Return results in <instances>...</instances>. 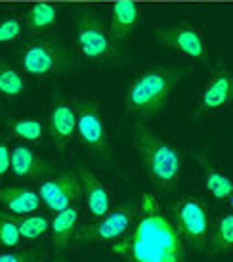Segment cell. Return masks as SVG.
<instances>
[{
    "instance_id": "6da1fadb",
    "label": "cell",
    "mask_w": 233,
    "mask_h": 262,
    "mask_svg": "<svg viewBox=\"0 0 233 262\" xmlns=\"http://www.w3.org/2000/svg\"><path fill=\"white\" fill-rule=\"evenodd\" d=\"M113 253L123 262H183L185 243L157 197L144 193L138 219L115 241Z\"/></svg>"
},
{
    "instance_id": "7a4b0ae2",
    "label": "cell",
    "mask_w": 233,
    "mask_h": 262,
    "mask_svg": "<svg viewBox=\"0 0 233 262\" xmlns=\"http://www.w3.org/2000/svg\"><path fill=\"white\" fill-rule=\"evenodd\" d=\"M185 69L147 67L130 82L123 100L124 111L134 117L149 119L168 103L174 88L183 80Z\"/></svg>"
},
{
    "instance_id": "3957f363",
    "label": "cell",
    "mask_w": 233,
    "mask_h": 262,
    "mask_svg": "<svg viewBox=\"0 0 233 262\" xmlns=\"http://www.w3.org/2000/svg\"><path fill=\"white\" fill-rule=\"evenodd\" d=\"M132 142L155 188L160 191L174 189L182 174V155L178 147L157 136L144 124L134 126Z\"/></svg>"
},
{
    "instance_id": "277c9868",
    "label": "cell",
    "mask_w": 233,
    "mask_h": 262,
    "mask_svg": "<svg viewBox=\"0 0 233 262\" xmlns=\"http://www.w3.org/2000/svg\"><path fill=\"white\" fill-rule=\"evenodd\" d=\"M75 52L92 66H105L115 56V40L109 27L94 8H80L73 25Z\"/></svg>"
},
{
    "instance_id": "5b68a950",
    "label": "cell",
    "mask_w": 233,
    "mask_h": 262,
    "mask_svg": "<svg viewBox=\"0 0 233 262\" xmlns=\"http://www.w3.org/2000/svg\"><path fill=\"white\" fill-rule=\"evenodd\" d=\"M172 222L190 249L199 251L208 243L212 232L211 209L201 197L183 195L172 209Z\"/></svg>"
},
{
    "instance_id": "8992f818",
    "label": "cell",
    "mask_w": 233,
    "mask_h": 262,
    "mask_svg": "<svg viewBox=\"0 0 233 262\" xmlns=\"http://www.w3.org/2000/svg\"><path fill=\"white\" fill-rule=\"evenodd\" d=\"M69 61L59 44L52 38H35L25 44L19 56V69L25 77L35 80H48L63 73Z\"/></svg>"
},
{
    "instance_id": "52a82bcc",
    "label": "cell",
    "mask_w": 233,
    "mask_h": 262,
    "mask_svg": "<svg viewBox=\"0 0 233 262\" xmlns=\"http://www.w3.org/2000/svg\"><path fill=\"white\" fill-rule=\"evenodd\" d=\"M139 214V205L136 199H128L116 209H111L105 216L94 220L92 224H84L77 228L75 237L77 241L86 243H107V241L121 239L130 230Z\"/></svg>"
},
{
    "instance_id": "ba28073f",
    "label": "cell",
    "mask_w": 233,
    "mask_h": 262,
    "mask_svg": "<svg viewBox=\"0 0 233 262\" xmlns=\"http://www.w3.org/2000/svg\"><path fill=\"white\" fill-rule=\"evenodd\" d=\"M233 110V73L220 61L212 67L193 107L195 117H216Z\"/></svg>"
},
{
    "instance_id": "9c48e42d",
    "label": "cell",
    "mask_w": 233,
    "mask_h": 262,
    "mask_svg": "<svg viewBox=\"0 0 233 262\" xmlns=\"http://www.w3.org/2000/svg\"><path fill=\"white\" fill-rule=\"evenodd\" d=\"M77 110V138L96 157H105L107 153V128L102 107L94 98L73 100Z\"/></svg>"
},
{
    "instance_id": "30bf717a",
    "label": "cell",
    "mask_w": 233,
    "mask_h": 262,
    "mask_svg": "<svg viewBox=\"0 0 233 262\" xmlns=\"http://www.w3.org/2000/svg\"><path fill=\"white\" fill-rule=\"evenodd\" d=\"M38 195L42 203L54 212H61L82 199V182L77 170H65L58 176L44 178L38 184Z\"/></svg>"
},
{
    "instance_id": "8fae6325",
    "label": "cell",
    "mask_w": 233,
    "mask_h": 262,
    "mask_svg": "<svg viewBox=\"0 0 233 262\" xmlns=\"http://www.w3.org/2000/svg\"><path fill=\"white\" fill-rule=\"evenodd\" d=\"M159 38L162 42L170 46L174 52H178L180 56L199 63L208 61V52H206V42L201 29L190 23H176L170 27H160L159 29Z\"/></svg>"
},
{
    "instance_id": "7c38bea8",
    "label": "cell",
    "mask_w": 233,
    "mask_h": 262,
    "mask_svg": "<svg viewBox=\"0 0 233 262\" xmlns=\"http://www.w3.org/2000/svg\"><path fill=\"white\" fill-rule=\"evenodd\" d=\"M48 132L58 149H67L77 140V110L75 103L54 96L48 110Z\"/></svg>"
},
{
    "instance_id": "4fadbf2b",
    "label": "cell",
    "mask_w": 233,
    "mask_h": 262,
    "mask_svg": "<svg viewBox=\"0 0 233 262\" xmlns=\"http://www.w3.org/2000/svg\"><path fill=\"white\" fill-rule=\"evenodd\" d=\"M77 172H79L80 182H82V197L86 199V209L90 212V216L94 220L105 216L113 205L109 186L103 182L92 168L82 165V163L77 165Z\"/></svg>"
},
{
    "instance_id": "5bb4252c",
    "label": "cell",
    "mask_w": 233,
    "mask_h": 262,
    "mask_svg": "<svg viewBox=\"0 0 233 262\" xmlns=\"http://www.w3.org/2000/svg\"><path fill=\"white\" fill-rule=\"evenodd\" d=\"M142 10L136 2H116L109 10V33L113 40H126L138 29Z\"/></svg>"
},
{
    "instance_id": "9a60e30c",
    "label": "cell",
    "mask_w": 233,
    "mask_h": 262,
    "mask_svg": "<svg viewBox=\"0 0 233 262\" xmlns=\"http://www.w3.org/2000/svg\"><path fill=\"white\" fill-rule=\"evenodd\" d=\"M10 170L17 178L33 180V178H40L46 172H50V165L44 163L33 147H29L27 144H19L12 147L10 151Z\"/></svg>"
},
{
    "instance_id": "2e32d148",
    "label": "cell",
    "mask_w": 233,
    "mask_h": 262,
    "mask_svg": "<svg viewBox=\"0 0 233 262\" xmlns=\"http://www.w3.org/2000/svg\"><path fill=\"white\" fill-rule=\"evenodd\" d=\"M199 167L203 170L204 178V189L206 193L214 199V201H226L233 193V180L226 172H222L212 159L208 157V153H197L195 155Z\"/></svg>"
},
{
    "instance_id": "e0dca14e",
    "label": "cell",
    "mask_w": 233,
    "mask_h": 262,
    "mask_svg": "<svg viewBox=\"0 0 233 262\" xmlns=\"http://www.w3.org/2000/svg\"><path fill=\"white\" fill-rule=\"evenodd\" d=\"M42 199L35 189L25 186H0V205L12 214H29L40 209Z\"/></svg>"
},
{
    "instance_id": "ac0fdd59",
    "label": "cell",
    "mask_w": 233,
    "mask_h": 262,
    "mask_svg": "<svg viewBox=\"0 0 233 262\" xmlns=\"http://www.w3.org/2000/svg\"><path fill=\"white\" fill-rule=\"evenodd\" d=\"M77 224H79V209L75 205L65 211L56 212V219L52 220L50 226L52 251L56 256H59L69 247V241L71 237H75V232H77Z\"/></svg>"
},
{
    "instance_id": "d6986e66",
    "label": "cell",
    "mask_w": 233,
    "mask_h": 262,
    "mask_svg": "<svg viewBox=\"0 0 233 262\" xmlns=\"http://www.w3.org/2000/svg\"><path fill=\"white\" fill-rule=\"evenodd\" d=\"M208 249L206 255L208 256H218L226 255L233 251V214H222L212 228L211 237H208Z\"/></svg>"
},
{
    "instance_id": "ffe728a7",
    "label": "cell",
    "mask_w": 233,
    "mask_h": 262,
    "mask_svg": "<svg viewBox=\"0 0 233 262\" xmlns=\"http://www.w3.org/2000/svg\"><path fill=\"white\" fill-rule=\"evenodd\" d=\"M27 92V80L21 69L0 59V96L8 100H17Z\"/></svg>"
},
{
    "instance_id": "44dd1931",
    "label": "cell",
    "mask_w": 233,
    "mask_h": 262,
    "mask_svg": "<svg viewBox=\"0 0 233 262\" xmlns=\"http://www.w3.org/2000/svg\"><path fill=\"white\" fill-rule=\"evenodd\" d=\"M56 23H58V8L48 2L33 4L25 15V25L31 31V35H40L44 31L52 29Z\"/></svg>"
},
{
    "instance_id": "7402d4cb",
    "label": "cell",
    "mask_w": 233,
    "mask_h": 262,
    "mask_svg": "<svg viewBox=\"0 0 233 262\" xmlns=\"http://www.w3.org/2000/svg\"><path fill=\"white\" fill-rule=\"evenodd\" d=\"M8 128L15 140H21L25 144H38L42 142L44 124L38 117H17L8 123Z\"/></svg>"
},
{
    "instance_id": "603a6c76",
    "label": "cell",
    "mask_w": 233,
    "mask_h": 262,
    "mask_svg": "<svg viewBox=\"0 0 233 262\" xmlns=\"http://www.w3.org/2000/svg\"><path fill=\"white\" fill-rule=\"evenodd\" d=\"M15 224L21 232L23 239H38L50 232L52 222L44 212H29V214H12Z\"/></svg>"
},
{
    "instance_id": "cb8c5ba5",
    "label": "cell",
    "mask_w": 233,
    "mask_h": 262,
    "mask_svg": "<svg viewBox=\"0 0 233 262\" xmlns=\"http://www.w3.org/2000/svg\"><path fill=\"white\" fill-rule=\"evenodd\" d=\"M23 235L15 224L12 212L0 211V245L4 249H17L21 245Z\"/></svg>"
},
{
    "instance_id": "d4e9b609",
    "label": "cell",
    "mask_w": 233,
    "mask_h": 262,
    "mask_svg": "<svg viewBox=\"0 0 233 262\" xmlns=\"http://www.w3.org/2000/svg\"><path fill=\"white\" fill-rule=\"evenodd\" d=\"M23 35V21L15 15H8L0 19V44L15 42Z\"/></svg>"
},
{
    "instance_id": "484cf974",
    "label": "cell",
    "mask_w": 233,
    "mask_h": 262,
    "mask_svg": "<svg viewBox=\"0 0 233 262\" xmlns=\"http://www.w3.org/2000/svg\"><path fill=\"white\" fill-rule=\"evenodd\" d=\"M46 253L40 249H25V251H6L0 253V262H42Z\"/></svg>"
},
{
    "instance_id": "4316f807",
    "label": "cell",
    "mask_w": 233,
    "mask_h": 262,
    "mask_svg": "<svg viewBox=\"0 0 233 262\" xmlns=\"http://www.w3.org/2000/svg\"><path fill=\"white\" fill-rule=\"evenodd\" d=\"M10 172V147L6 142H0V180Z\"/></svg>"
},
{
    "instance_id": "83f0119b",
    "label": "cell",
    "mask_w": 233,
    "mask_h": 262,
    "mask_svg": "<svg viewBox=\"0 0 233 262\" xmlns=\"http://www.w3.org/2000/svg\"><path fill=\"white\" fill-rule=\"evenodd\" d=\"M54 262H67V260H65V258H61V256H58V258H56Z\"/></svg>"
},
{
    "instance_id": "f1b7e54d",
    "label": "cell",
    "mask_w": 233,
    "mask_h": 262,
    "mask_svg": "<svg viewBox=\"0 0 233 262\" xmlns=\"http://www.w3.org/2000/svg\"><path fill=\"white\" fill-rule=\"evenodd\" d=\"M2 110H4V105H2V100H0V113H2Z\"/></svg>"
},
{
    "instance_id": "f546056e",
    "label": "cell",
    "mask_w": 233,
    "mask_h": 262,
    "mask_svg": "<svg viewBox=\"0 0 233 262\" xmlns=\"http://www.w3.org/2000/svg\"><path fill=\"white\" fill-rule=\"evenodd\" d=\"M229 203H231V207H233V193H231V197H229Z\"/></svg>"
}]
</instances>
